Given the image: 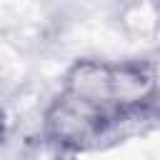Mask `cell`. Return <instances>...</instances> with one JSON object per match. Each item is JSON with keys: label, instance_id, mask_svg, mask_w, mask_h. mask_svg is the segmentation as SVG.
Returning <instances> with one entry per match:
<instances>
[{"label": "cell", "instance_id": "6da1fadb", "mask_svg": "<svg viewBox=\"0 0 160 160\" xmlns=\"http://www.w3.org/2000/svg\"><path fill=\"white\" fill-rule=\"evenodd\" d=\"M128 115L108 110L102 105L80 100L70 92L58 90L45 105L40 118V140L52 148V152H80L100 142L115 125Z\"/></svg>", "mask_w": 160, "mask_h": 160}, {"label": "cell", "instance_id": "7a4b0ae2", "mask_svg": "<svg viewBox=\"0 0 160 160\" xmlns=\"http://www.w3.org/2000/svg\"><path fill=\"white\" fill-rule=\"evenodd\" d=\"M60 90L120 112L115 108V60H105V58L72 60L60 78Z\"/></svg>", "mask_w": 160, "mask_h": 160}, {"label": "cell", "instance_id": "3957f363", "mask_svg": "<svg viewBox=\"0 0 160 160\" xmlns=\"http://www.w3.org/2000/svg\"><path fill=\"white\" fill-rule=\"evenodd\" d=\"M115 25L122 38L140 45L160 42V0H120Z\"/></svg>", "mask_w": 160, "mask_h": 160}, {"label": "cell", "instance_id": "277c9868", "mask_svg": "<svg viewBox=\"0 0 160 160\" xmlns=\"http://www.w3.org/2000/svg\"><path fill=\"white\" fill-rule=\"evenodd\" d=\"M5 140H8V112H5V108L0 102V150H2Z\"/></svg>", "mask_w": 160, "mask_h": 160}]
</instances>
